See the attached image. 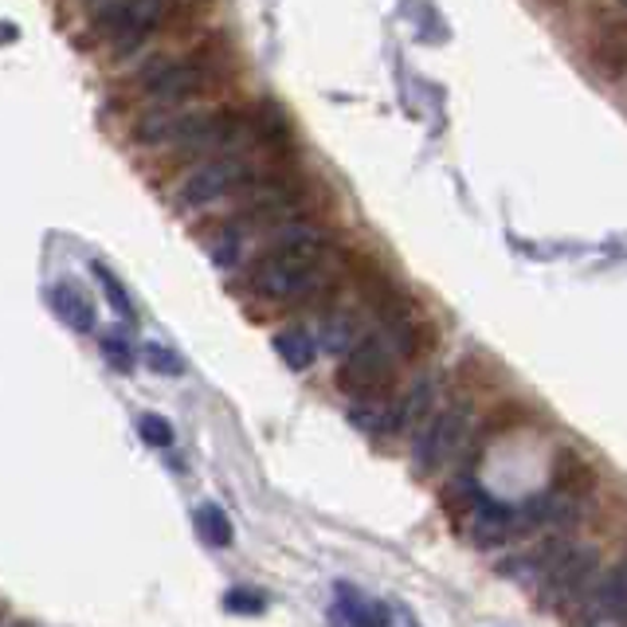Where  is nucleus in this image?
<instances>
[{"mask_svg": "<svg viewBox=\"0 0 627 627\" xmlns=\"http://www.w3.org/2000/svg\"><path fill=\"white\" fill-rule=\"evenodd\" d=\"M326 251L330 236L314 220H286L271 228L263 251L248 271V291L259 303L291 306L310 298L326 283Z\"/></svg>", "mask_w": 627, "mask_h": 627, "instance_id": "f257e3e1", "label": "nucleus"}, {"mask_svg": "<svg viewBox=\"0 0 627 627\" xmlns=\"http://www.w3.org/2000/svg\"><path fill=\"white\" fill-rule=\"evenodd\" d=\"M256 181V169H251L248 157L239 153H216L209 162H200L177 189V209H209L220 200L236 197V192H248V185Z\"/></svg>", "mask_w": 627, "mask_h": 627, "instance_id": "f03ea898", "label": "nucleus"}, {"mask_svg": "<svg viewBox=\"0 0 627 627\" xmlns=\"http://www.w3.org/2000/svg\"><path fill=\"white\" fill-rule=\"evenodd\" d=\"M216 79V59L209 56H189V59H162V63H150L138 75V91H142L150 103H173L181 106L189 98L204 95Z\"/></svg>", "mask_w": 627, "mask_h": 627, "instance_id": "7ed1b4c3", "label": "nucleus"}, {"mask_svg": "<svg viewBox=\"0 0 627 627\" xmlns=\"http://www.w3.org/2000/svg\"><path fill=\"white\" fill-rule=\"evenodd\" d=\"M397 357L400 353L389 345V338H365L357 350L345 353L338 369V389L350 392L353 400H380L397 377Z\"/></svg>", "mask_w": 627, "mask_h": 627, "instance_id": "20e7f679", "label": "nucleus"}, {"mask_svg": "<svg viewBox=\"0 0 627 627\" xmlns=\"http://www.w3.org/2000/svg\"><path fill=\"white\" fill-rule=\"evenodd\" d=\"M173 9H177V0H106L95 24L106 36L118 39V48H133L150 32L162 28L173 16Z\"/></svg>", "mask_w": 627, "mask_h": 627, "instance_id": "39448f33", "label": "nucleus"}, {"mask_svg": "<svg viewBox=\"0 0 627 627\" xmlns=\"http://www.w3.org/2000/svg\"><path fill=\"white\" fill-rule=\"evenodd\" d=\"M463 436H466V409L463 404L439 409L436 416L428 419V428L419 431L416 443H412V463H416L419 475H436L439 466L459 451Z\"/></svg>", "mask_w": 627, "mask_h": 627, "instance_id": "423d86ee", "label": "nucleus"}, {"mask_svg": "<svg viewBox=\"0 0 627 627\" xmlns=\"http://www.w3.org/2000/svg\"><path fill=\"white\" fill-rule=\"evenodd\" d=\"M596 577V553L592 549H565L557 553V561H549L542 580V600L545 604H569V600L584 596V589Z\"/></svg>", "mask_w": 627, "mask_h": 627, "instance_id": "0eeeda50", "label": "nucleus"}, {"mask_svg": "<svg viewBox=\"0 0 627 627\" xmlns=\"http://www.w3.org/2000/svg\"><path fill=\"white\" fill-rule=\"evenodd\" d=\"M200 110H181V106L173 103H157L153 110H145L138 122H133V142L145 145V150H181L185 138H189L192 122H197Z\"/></svg>", "mask_w": 627, "mask_h": 627, "instance_id": "6e6552de", "label": "nucleus"}, {"mask_svg": "<svg viewBox=\"0 0 627 627\" xmlns=\"http://www.w3.org/2000/svg\"><path fill=\"white\" fill-rule=\"evenodd\" d=\"M589 63L604 79H627V20H600L589 36Z\"/></svg>", "mask_w": 627, "mask_h": 627, "instance_id": "1a4fd4ad", "label": "nucleus"}, {"mask_svg": "<svg viewBox=\"0 0 627 627\" xmlns=\"http://www.w3.org/2000/svg\"><path fill=\"white\" fill-rule=\"evenodd\" d=\"M248 130L263 150H283V145L291 142V118H286V110L279 103L251 106Z\"/></svg>", "mask_w": 627, "mask_h": 627, "instance_id": "9d476101", "label": "nucleus"}, {"mask_svg": "<svg viewBox=\"0 0 627 627\" xmlns=\"http://www.w3.org/2000/svg\"><path fill=\"white\" fill-rule=\"evenodd\" d=\"M333 616L342 619L345 627H389V608L372 596H362L353 589H338V608Z\"/></svg>", "mask_w": 627, "mask_h": 627, "instance_id": "9b49d317", "label": "nucleus"}, {"mask_svg": "<svg viewBox=\"0 0 627 627\" xmlns=\"http://www.w3.org/2000/svg\"><path fill=\"white\" fill-rule=\"evenodd\" d=\"M596 612L600 616L616 619V624H627V553L616 561V569L604 572L596 589Z\"/></svg>", "mask_w": 627, "mask_h": 627, "instance_id": "f8f14e48", "label": "nucleus"}, {"mask_svg": "<svg viewBox=\"0 0 627 627\" xmlns=\"http://www.w3.org/2000/svg\"><path fill=\"white\" fill-rule=\"evenodd\" d=\"M275 353L295 372H306L318 362V338L310 330H303V326H286V330L275 333Z\"/></svg>", "mask_w": 627, "mask_h": 627, "instance_id": "ddd939ff", "label": "nucleus"}, {"mask_svg": "<svg viewBox=\"0 0 627 627\" xmlns=\"http://www.w3.org/2000/svg\"><path fill=\"white\" fill-rule=\"evenodd\" d=\"M51 303H56V314L71 326V330H79V333L95 330V306L86 303L75 286H67V283L56 286V291H51Z\"/></svg>", "mask_w": 627, "mask_h": 627, "instance_id": "4468645a", "label": "nucleus"}, {"mask_svg": "<svg viewBox=\"0 0 627 627\" xmlns=\"http://www.w3.org/2000/svg\"><path fill=\"white\" fill-rule=\"evenodd\" d=\"M318 338H322L326 350H333V353H350L365 342V333H362V326H357L353 314H333V318H326Z\"/></svg>", "mask_w": 627, "mask_h": 627, "instance_id": "2eb2a0df", "label": "nucleus"}, {"mask_svg": "<svg viewBox=\"0 0 627 627\" xmlns=\"http://www.w3.org/2000/svg\"><path fill=\"white\" fill-rule=\"evenodd\" d=\"M197 533L204 537L209 545H220V549H228L236 542V530H232V518L220 510L216 502H204L197 506Z\"/></svg>", "mask_w": 627, "mask_h": 627, "instance_id": "dca6fc26", "label": "nucleus"}, {"mask_svg": "<svg viewBox=\"0 0 627 627\" xmlns=\"http://www.w3.org/2000/svg\"><path fill=\"white\" fill-rule=\"evenodd\" d=\"M244 236L248 232L239 228V224H228V228H220L216 236L209 239V256L216 267H232L239 256H244Z\"/></svg>", "mask_w": 627, "mask_h": 627, "instance_id": "f3484780", "label": "nucleus"}, {"mask_svg": "<svg viewBox=\"0 0 627 627\" xmlns=\"http://www.w3.org/2000/svg\"><path fill=\"white\" fill-rule=\"evenodd\" d=\"M224 608H228L232 616H259V612L267 608V596L251 589H232L228 596H224Z\"/></svg>", "mask_w": 627, "mask_h": 627, "instance_id": "a211bd4d", "label": "nucleus"}, {"mask_svg": "<svg viewBox=\"0 0 627 627\" xmlns=\"http://www.w3.org/2000/svg\"><path fill=\"white\" fill-rule=\"evenodd\" d=\"M95 275H98V283H103V291H106V298H110V306H115L122 318H133V306H130V295L122 291V283H118L110 271H106L103 263H95Z\"/></svg>", "mask_w": 627, "mask_h": 627, "instance_id": "6ab92c4d", "label": "nucleus"}, {"mask_svg": "<svg viewBox=\"0 0 627 627\" xmlns=\"http://www.w3.org/2000/svg\"><path fill=\"white\" fill-rule=\"evenodd\" d=\"M138 431H142V439L150 447H169L173 443L169 419H162V416H142V419H138Z\"/></svg>", "mask_w": 627, "mask_h": 627, "instance_id": "aec40b11", "label": "nucleus"}, {"mask_svg": "<svg viewBox=\"0 0 627 627\" xmlns=\"http://www.w3.org/2000/svg\"><path fill=\"white\" fill-rule=\"evenodd\" d=\"M103 353H106V362L115 365V369H130L133 365V353H130V345L122 342V338H118V333H106L103 338Z\"/></svg>", "mask_w": 627, "mask_h": 627, "instance_id": "412c9836", "label": "nucleus"}, {"mask_svg": "<svg viewBox=\"0 0 627 627\" xmlns=\"http://www.w3.org/2000/svg\"><path fill=\"white\" fill-rule=\"evenodd\" d=\"M145 357H150L153 369H162V372H181V362H177V357H173V353L165 350V345H150V350H145Z\"/></svg>", "mask_w": 627, "mask_h": 627, "instance_id": "4be33fe9", "label": "nucleus"}, {"mask_svg": "<svg viewBox=\"0 0 627 627\" xmlns=\"http://www.w3.org/2000/svg\"><path fill=\"white\" fill-rule=\"evenodd\" d=\"M549 4H561V0H549Z\"/></svg>", "mask_w": 627, "mask_h": 627, "instance_id": "5701e85b", "label": "nucleus"}, {"mask_svg": "<svg viewBox=\"0 0 627 627\" xmlns=\"http://www.w3.org/2000/svg\"><path fill=\"white\" fill-rule=\"evenodd\" d=\"M624 4H627V0H624Z\"/></svg>", "mask_w": 627, "mask_h": 627, "instance_id": "b1692460", "label": "nucleus"}]
</instances>
